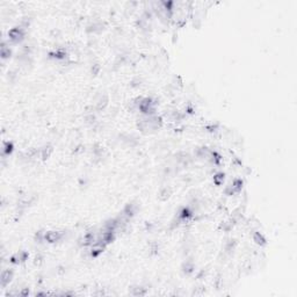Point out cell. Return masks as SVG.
Returning a JSON list of instances; mask_svg holds the SVG:
<instances>
[{"label": "cell", "instance_id": "cell-1", "mask_svg": "<svg viewBox=\"0 0 297 297\" xmlns=\"http://www.w3.org/2000/svg\"><path fill=\"white\" fill-rule=\"evenodd\" d=\"M8 36H9V38H11L13 42H19V41H21L23 38L24 33H23V30L21 28H13L12 30H9Z\"/></svg>", "mask_w": 297, "mask_h": 297}, {"label": "cell", "instance_id": "cell-2", "mask_svg": "<svg viewBox=\"0 0 297 297\" xmlns=\"http://www.w3.org/2000/svg\"><path fill=\"white\" fill-rule=\"evenodd\" d=\"M61 232H58V231H50V232L46 233V236H44V238H46L49 243H55V241H58V240L61 239Z\"/></svg>", "mask_w": 297, "mask_h": 297}, {"label": "cell", "instance_id": "cell-3", "mask_svg": "<svg viewBox=\"0 0 297 297\" xmlns=\"http://www.w3.org/2000/svg\"><path fill=\"white\" fill-rule=\"evenodd\" d=\"M12 278V272L9 271H5L3 274H1V284L3 286H6L8 282L11 281Z\"/></svg>", "mask_w": 297, "mask_h": 297}, {"label": "cell", "instance_id": "cell-4", "mask_svg": "<svg viewBox=\"0 0 297 297\" xmlns=\"http://www.w3.org/2000/svg\"><path fill=\"white\" fill-rule=\"evenodd\" d=\"M253 239H254V241L256 243V244L259 245H263L265 244V239H263V237L260 235L259 232L254 233V236H253Z\"/></svg>", "mask_w": 297, "mask_h": 297}, {"label": "cell", "instance_id": "cell-5", "mask_svg": "<svg viewBox=\"0 0 297 297\" xmlns=\"http://www.w3.org/2000/svg\"><path fill=\"white\" fill-rule=\"evenodd\" d=\"M219 180H224V175L223 174H217L216 176H215V182L217 183V185H219L221 183V181Z\"/></svg>", "mask_w": 297, "mask_h": 297}]
</instances>
